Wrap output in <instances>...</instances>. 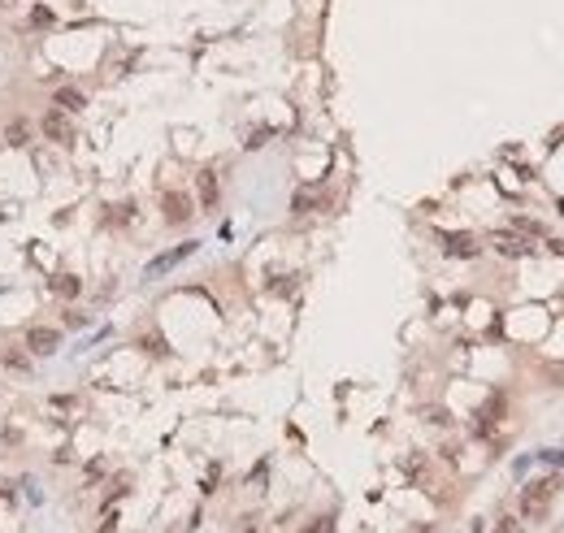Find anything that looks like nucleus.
I'll list each match as a JSON object with an SVG mask.
<instances>
[{
  "instance_id": "nucleus-11",
  "label": "nucleus",
  "mask_w": 564,
  "mask_h": 533,
  "mask_svg": "<svg viewBox=\"0 0 564 533\" xmlns=\"http://www.w3.org/2000/svg\"><path fill=\"white\" fill-rule=\"evenodd\" d=\"M5 143H9V147L31 143V121H22V117H18V121H9V126H5Z\"/></svg>"
},
{
  "instance_id": "nucleus-8",
  "label": "nucleus",
  "mask_w": 564,
  "mask_h": 533,
  "mask_svg": "<svg viewBox=\"0 0 564 533\" xmlns=\"http://www.w3.org/2000/svg\"><path fill=\"white\" fill-rule=\"evenodd\" d=\"M53 105L65 109V113H83V109H87V96H83L79 87H57V91H53Z\"/></svg>"
},
{
  "instance_id": "nucleus-4",
  "label": "nucleus",
  "mask_w": 564,
  "mask_h": 533,
  "mask_svg": "<svg viewBox=\"0 0 564 533\" xmlns=\"http://www.w3.org/2000/svg\"><path fill=\"white\" fill-rule=\"evenodd\" d=\"M57 347H61V334H57L53 325H31L27 329V351L31 355H53Z\"/></svg>"
},
{
  "instance_id": "nucleus-17",
  "label": "nucleus",
  "mask_w": 564,
  "mask_h": 533,
  "mask_svg": "<svg viewBox=\"0 0 564 533\" xmlns=\"http://www.w3.org/2000/svg\"><path fill=\"white\" fill-rule=\"evenodd\" d=\"M512 225H517L521 235H543V225H538V221H525V217H517V221H512Z\"/></svg>"
},
{
  "instance_id": "nucleus-16",
  "label": "nucleus",
  "mask_w": 564,
  "mask_h": 533,
  "mask_svg": "<svg viewBox=\"0 0 564 533\" xmlns=\"http://www.w3.org/2000/svg\"><path fill=\"white\" fill-rule=\"evenodd\" d=\"M425 421H430V425H451V412H443V408H430V412H425Z\"/></svg>"
},
{
  "instance_id": "nucleus-7",
  "label": "nucleus",
  "mask_w": 564,
  "mask_h": 533,
  "mask_svg": "<svg viewBox=\"0 0 564 533\" xmlns=\"http://www.w3.org/2000/svg\"><path fill=\"white\" fill-rule=\"evenodd\" d=\"M191 251H196V243H178L174 251H165V256H157V261H152V265H148V277H157V273H165V269H174L178 261H187V256H191Z\"/></svg>"
},
{
  "instance_id": "nucleus-5",
  "label": "nucleus",
  "mask_w": 564,
  "mask_h": 533,
  "mask_svg": "<svg viewBox=\"0 0 564 533\" xmlns=\"http://www.w3.org/2000/svg\"><path fill=\"white\" fill-rule=\"evenodd\" d=\"M443 251L447 256H456V261H469V256H478V239L469 235V230H451V235H443Z\"/></svg>"
},
{
  "instance_id": "nucleus-21",
  "label": "nucleus",
  "mask_w": 564,
  "mask_h": 533,
  "mask_svg": "<svg viewBox=\"0 0 564 533\" xmlns=\"http://www.w3.org/2000/svg\"><path fill=\"white\" fill-rule=\"evenodd\" d=\"M0 5H13V0H0Z\"/></svg>"
},
{
  "instance_id": "nucleus-15",
  "label": "nucleus",
  "mask_w": 564,
  "mask_h": 533,
  "mask_svg": "<svg viewBox=\"0 0 564 533\" xmlns=\"http://www.w3.org/2000/svg\"><path fill=\"white\" fill-rule=\"evenodd\" d=\"M5 364H9V369H18V373H27V369H31V360H27V355H18V351H5Z\"/></svg>"
},
{
  "instance_id": "nucleus-22",
  "label": "nucleus",
  "mask_w": 564,
  "mask_h": 533,
  "mask_svg": "<svg viewBox=\"0 0 564 533\" xmlns=\"http://www.w3.org/2000/svg\"><path fill=\"white\" fill-rule=\"evenodd\" d=\"M421 533H434V529H421Z\"/></svg>"
},
{
  "instance_id": "nucleus-6",
  "label": "nucleus",
  "mask_w": 564,
  "mask_h": 533,
  "mask_svg": "<svg viewBox=\"0 0 564 533\" xmlns=\"http://www.w3.org/2000/svg\"><path fill=\"white\" fill-rule=\"evenodd\" d=\"M196 195H200V209H204V213L217 209L222 187H217V173H213V169H200V173H196Z\"/></svg>"
},
{
  "instance_id": "nucleus-2",
  "label": "nucleus",
  "mask_w": 564,
  "mask_h": 533,
  "mask_svg": "<svg viewBox=\"0 0 564 533\" xmlns=\"http://www.w3.org/2000/svg\"><path fill=\"white\" fill-rule=\"evenodd\" d=\"M161 213H165L169 225H187V221L196 217V204H191L187 191H165V195H161Z\"/></svg>"
},
{
  "instance_id": "nucleus-18",
  "label": "nucleus",
  "mask_w": 564,
  "mask_h": 533,
  "mask_svg": "<svg viewBox=\"0 0 564 533\" xmlns=\"http://www.w3.org/2000/svg\"><path fill=\"white\" fill-rule=\"evenodd\" d=\"M330 525H335V520H330V516H321V520H313L309 529H300V533H330Z\"/></svg>"
},
{
  "instance_id": "nucleus-1",
  "label": "nucleus",
  "mask_w": 564,
  "mask_h": 533,
  "mask_svg": "<svg viewBox=\"0 0 564 533\" xmlns=\"http://www.w3.org/2000/svg\"><path fill=\"white\" fill-rule=\"evenodd\" d=\"M556 490H560V481H556V477H538V481H530V486L521 490V520H530V525L543 520V516L551 512Z\"/></svg>"
},
{
  "instance_id": "nucleus-13",
  "label": "nucleus",
  "mask_w": 564,
  "mask_h": 533,
  "mask_svg": "<svg viewBox=\"0 0 564 533\" xmlns=\"http://www.w3.org/2000/svg\"><path fill=\"white\" fill-rule=\"evenodd\" d=\"M131 217H135V204H117V209H109V221H113V225H126Z\"/></svg>"
},
{
  "instance_id": "nucleus-14",
  "label": "nucleus",
  "mask_w": 564,
  "mask_h": 533,
  "mask_svg": "<svg viewBox=\"0 0 564 533\" xmlns=\"http://www.w3.org/2000/svg\"><path fill=\"white\" fill-rule=\"evenodd\" d=\"M31 27H53V9H48V5H35V9H31Z\"/></svg>"
},
{
  "instance_id": "nucleus-3",
  "label": "nucleus",
  "mask_w": 564,
  "mask_h": 533,
  "mask_svg": "<svg viewBox=\"0 0 564 533\" xmlns=\"http://www.w3.org/2000/svg\"><path fill=\"white\" fill-rule=\"evenodd\" d=\"M44 135L53 139V143H61V147H74V121H70V113L53 105V109L44 113Z\"/></svg>"
},
{
  "instance_id": "nucleus-20",
  "label": "nucleus",
  "mask_w": 564,
  "mask_h": 533,
  "mask_svg": "<svg viewBox=\"0 0 564 533\" xmlns=\"http://www.w3.org/2000/svg\"><path fill=\"white\" fill-rule=\"evenodd\" d=\"M551 251H556V256H564V239H556V243H551Z\"/></svg>"
},
{
  "instance_id": "nucleus-9",
  "label": "nucleus",
  "mask_w": 564,
  "mask_h": 533,
  "mask_svg": "<svg viewBox=\"0 0 564 533\" xmlns=\"http://www.w3.org/2000/svg\"><path fill=\"white\" fill-rule=\"evenodd\" d=\"M491 247L499 251V256H508V261H517V256H525V251H530V243H525L521 235H495Z\"/></svg>"
},
{
  "instance_id": "nucleus-19",
  "label": "nucleus",
  "mask_w": 564,
  "mask_h": 533,
  "mask_svg": "<svg viewBox=\"0 0 564 533\" xmlns=\"http://www.w3.org/2000/svg\"><path fill=\"white\" fill-rule=\"evenodd\" d=\"M495 533H521V529H517V520H512V516H504V520H499V529H495Z\"/></svg>"
},
{
  "instance_id": "nucleus-10",
  "label": "nucleus",
  "mask_w": 564,
  "mask_h": 533,
  "mask_svg": "<svg viewBox=\"0 0 564 533\" xmlns=\"http://www.w3.org/2000/svg\"><path fill=\"white\" fill-rule=\"evenodd\" d=\"M53 291H57L61 299H79V295H83V282H79L74 273H57V277H53Z\"/></svg>"
},
{
  "instance_id": "nucleus-12",
  "label": "nucleus",
  "mask_w": 564,
  "mask_h": 533,
  "mask_svg": "<svg viewBox=\"0 0 564 533\" xmlns=\"http://www.w3.org/2000/svg\"><path fill=\"white\" fill-rule=\"evenodd\" d=\"M291 209H295V213H309V209H317V191H300V195L291 199Z\"/></svg>"
}]
</instances>
